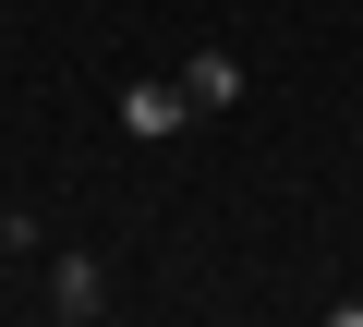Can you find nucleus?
I'll return each instance as SVG.
<instances>
[{"mask_svg":"<svg viewBox=\"0 0 363 327\" xmlns=\"http://www.w3.org/2000/svg\"><path fill=\"white\" fill-rule=\"evenodd\" d=\"M37 303H49L61 327H97V315H109V255H85V243L49 255V291H37Z\"/></svg>","mask_w":363,"mask_h":327,"instance_id":"1","label":"nucleus"},{"mask_svg":"<svg viewBox=\"0 0 363 327\" xmlns=\"http://www.w3.org/2000/svg\"><path fill=\"white\" fill-rule=\"evenodd\" d=\"M182 97H194V121L242 109V49H194V61H182Z\"/></svg>","mask_w":363,"mask_h":327,"instance_id":"3","label":"nucleus"},{"mask_svg":"<svg viewBox=\"0 0 363 327\" xmlns=\"http://www.w3.org/2000/svg\"><path fill=\"white\" fill-rule=\"evenodd\" d=\"M0 291H13V255H0Z\"/></svg>","mask_w":363,"mask_h":327,"instance_id":"4","label":"nucleus"},{"mask_svg":"<svg viewBox=\"0 0 363 327\" xmlns=\"http://www.w3.org/2000/svg\"><path fill=\"white\" fill-rule=\"evenodd\" d=\"M182 121H194V97H182L169 73H145V85H121V133H133V145H169Z\"/></svg>","mask_w":363,"mask_h":327,"instance_id":"2","label":"nucleus"}]
</instances>
